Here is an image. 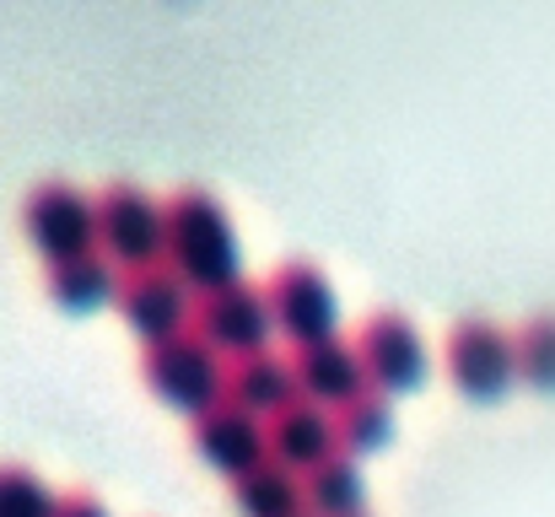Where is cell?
I'll return each mask as SVG.
<instances>
[{"label":"cell","instance_id":"1","mask_svg":"<svg viewBox=\"0 0 555 517\" xmlns=\"http://www.w3.org/2000/svg\"><path fill=\"white\" fill-rule=\"evenodd\" d=\"M163 259L199 292L237 275L232 216L199 178H184L163 194Z\"/></svg>","mask_w":555,"mask_h":517},{"label":"cell","instance_id":"2","mask_svg":"<svg viewBox=\"0 0 555 517\" xmlns=\"http://www.w3.org/2000/svg\"><path fill=\"white\" fill-rule=\"evenodd\" d=\"M141 372L146 383L173 399V404H189L194 415L205 404L221 399V372H227V356L210 340H199L194 329H173V335H157V340L141 345Z\"/></svg>","mask_w":555,"mask_h":517},{"label":"cell","instance_id":"3","mask_svg":"<svg viewBox=\"0 0 555 517\" xmlns=\"http://www.w3.org/2000/svg\"><path fill=\"white\" fill-rule=\"evenodd\" d=\"M92 216H98V248L125 270L163 259V199L135 178H108L92 194Z\"/></svg>","mask_w":555,"mask_h":517},{"label":"cell","instance_id":"4","mask_svg":"<svg viewBox=\"0 0 555 517\" xmlns=\"http://www.w3.org/2000/svg\"><path fill=\"white\" fill-rule=\"evenodd\" d=\"M22 227L43 248V259H65V254L98 248L92 243L98 237L92 194L81 183H70L65 172H43L38 183H27V194H22Z\"/></svg>","mask_w":555,"mask_h":517},{"label":"cell","instance_id":"5","mask_svg":"<svg viewBox=\"0 0 555 517\" xmlns=\"http://www.w3.org/2000/svg\"><path fill=\"white\" fill-rule=\"evenodd\" d=\"M189 329H194L199 340H210L221 356H237V350L264 345V335H270V302H264V286L232 275V281H221V286L194 292Z\"/></svg>","mask_w":555,"mask_h":517},{"label":"cell","instance_id":"6","mask_svg":"<svg viewBox=\"0 0 555 517\" xmlns=\"http://www.w3.org/2000/svg\"><path fill=\"white\" fill-rule=\"evenodd\" d=\"M442 356H448V372H453V383L464 393H502L507 377L518 372L513 335L496 319H486V313H459L448 324Z\"/></svg>","mask_w":555,"mask_h":517},{"label":"cell","instance_id":"7","mask_svg":"<svg viewBox=\"0 0 555 517\" xmlns=\"http://www.w3.org/2000/svg\"><path fill=\"white\" fill-rule=\"evenodd\" d=\"M264 302H270V319L297 345L335 335V286L313 259H281L264 275Z\"/></svg>","mask_w":555,"mask_h":517},{"label":"cell","instance_id":"8","mask_svg":"<svg viewBox=\"0 0 555 517\" xmlns=\"http://www.w3.org/2000/svg\"><path fill=\"white\" fill-rule=\"evenodd\" d=\"M114 302H119V313H125L146 340H157V335H173V329L189 324L194 292H189V281L168 264V259H146V264L119 270Z\"/></svg>","mask_w":555,"mask_h":517},{"label":"cell","instance_id":"9","mask_svg":"<svg viewBox=\"0 0 555 517\" xmlns=\"http://www.w3.org/2000/svg\"><path fill=\"white\" fill-rule=\"evenodd\" d=\"M351 345H357V356H362V366H367V383L383 388V393L410 388V383L426 372L421 329H415V319L399 313V308H372L367 319L357 324Z\"/></svg>","mask_w":555,"mask_h":517},{"label":"cell","instance_id":"10","mask_svg":"<svg viewBox=\"0 0 555 517\" xmlns=\"http://www.w3.org/2000/svg\"><path fill=\"white\" fill-rule=\"evenodd\" d=\"M335 448H340L335 410L319 404V399H308V393H292L286 404H275L264 415V453L286 458L292 469H308V464L330 458Z\"/></svg>","mask_w":555,"mask_h":517},{"label":"cell","instance_id":"11","mask_svg":"<svg viewBox=\"0 0 555 517\" xmlns=\"http://www.w3.org/2000/svg\"><path fill=\"white\" fill-rule=\"evenodd\" d=\"M292 377H297V393L319 399V404H346L351 393L372 388L367 383V366L357 356V345L346 335H319V340H302L292 345Z\"/></svg>","mask_w":555,"mask_h":517},{"label":"cell","instance_id":"12","mask_svg":"<svg viewBox=\"0 0 555 517\" xmlns=\"http://www.w3.org/2000/svg\"><path fill=\"white\" fill-rule=\"evenodd\" d=\"M194 448L210 458V464H221L227 475H237V469H248L259 453H264V421L254 415V410H243L237 399H216V404H205L199 415H194Z\"/></svg>","mask_w":555,"mask_h":517},{"label":"cell","instance_id":"13","mask_svg":"<svg viewBox=\"0 0 555 517\" xmlns=\"http://www.w3.org/2000/svg\"><path fill=\"white\" fill-rule=\"evenodd\" d=\"M221 393L237 399L243 410H275L297 393V377H292V356H275L270 345H254V350H237L227 356V372H221Z\"/></svg>","mask_w":555,"mask_h":517},{"label":"cell","instance_id":"14","mask_svg":"<svg viewBox=\"0 0 555 517\" xmlns=\"http://www.w3.org/2000/svg\"><path fill=\"white\" fill-rule=\"evenodd\" d=\"M232 502L248 517H281L302 507V469H292L275 453H259L248 469L232 475Z\"/></svg>","mask_w":555,"mask_h":517},{"label":"cell","instance_id":"15","mask_svg":"<svg viewBox=\"0 0 555 517\" xmlns=\"http://www.w3.org/2000/svg\"><path fill=\"white\" fill-rule=\"evenodd\" d=\"M43 286L54 302L65 308H87L98 297H108L119 286L114 275V259L103 248H87V254H65V259H43Z\"/></svg>","mask_w":555,"mask_h":517},{"label":"cell","instance_id":"16","mask_svg":"<svg viewBox=\"0 0 555 517\" xmlns=\"http://www.w3.org/2000/svg\"><path fill=\"white\" fill-rule=\"evenodd\" d=\"M302 507L319 517H335L346 507H362V469L346 448H335L330 458L302 469Z\"/></svg>","mask_w":555,"mask_h":517},{"label":"cell","instance_id":"17","mask_svg":"<svg viewBox=\"0 0 555 517\" xmlns=\"http://www.w3.org/2000/svg\"><path fill=\"white\" fill-rule=\"evenodd\" d=\"M383 431H388V393H383V388H362V393H351L346 404H335V437H340L346 453L377 448Z\"/></svg>","mask_w":555,"mask_h":517},{"label":"cell","instance_id":"18","mask_svg":"<svg viewBox=\"0 0 555 517\" xmlns=\"http://www.w3.org/2000/svg\"><path fill=\"white\" fill-rule=\"evenodd\" d=\"M513 350H518V372L540 388H555V313L540 308L513 329Z\"/></svg>","mask_w":555,"mask_h":517},{"label":"cell","instance_id":"19","mask_svg":"<svg viewBox=\"0 0 555 517\" xmlns=\"http://www.w3.org/2000/svg\"><path fill=\"white\" fill-rule=\"evenodd\" d=\"M0 517H54V496L22 458H0Z\"/></svg>","mask_w":555,"mask_h":517},{"label":"cell","instance_id":"20","mask_svg":"<svg viewBox=\"0 0 555 517\" xmlns=\"http://www.w3.org/2000/svg\"><path fill=\"white\" fill-rule=\"evenodd\" d=\"M54 517H108V507H103L98 491L76 486V491H60V496H54Z\"/></svg>","mask_w":555,"mask_h":517},{"label":"cell","instance_id":"21","mask_svg":"<svg viewBox=\"0 0 555 517\" xmlns=\"http://www.w3.org/2000/svg\"><path fill=\"white\" fill-rule=\"evenodd\" d=\"M335 517H372V507L362 502V507H346V513H335Z\"/></svg>","mask_w":555,"mask_h":517},{"label":"cell","instance_id":"22","mask_svg":"<svg viewBox=\"0 0 555 517\" xmlns=\"http://www.w3.org/2000/svg\"><path fill=\"white\" fill-rule=\"evenodd\" d=\"M281 517H319V513H308V507H292V513H281Z\"/></svg>","mask_w":555,"mask_h":517}]
</instances>
